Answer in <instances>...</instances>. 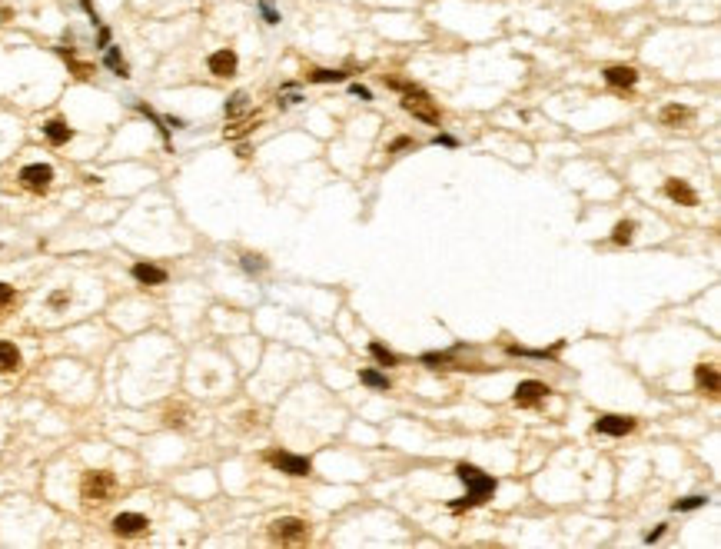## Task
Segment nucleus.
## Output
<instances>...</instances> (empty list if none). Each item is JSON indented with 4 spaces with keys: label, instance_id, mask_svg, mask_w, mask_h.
Instances as JSON below:
<instances>
[{
    "label": "nucleus",
    "instance_id": "obj_1",
    "mask_svg": "<svg viewBox=\"0 0 721 549\" xmlns=\"http://www.w3.org/2000/svg\"><path fill=\"white\" fill-rule=\"evenodd\" d=\"M456 476L466 483V496L456 499V503H449L452 513H462V509H475V506H482L485 499H492L495 486H499L489 472H482L479 466H472V463H459V466H456Z\"/></svg>",
    "mask_w": 721,
    "mask_h": 549
},
{
    "label": "nucleus",
    "instance_id": "obj_2",
    "mask_svg": "<svg viewBox=\"0 0 721 549\" xmlns=\"http://www.w3.org/2000/svg\"><path fill=\"white\" fill-rule=\"evenodd\" d=\"M403 110H405V113H413V117H419L422 123H429V127H439V123H442V113L432 107V100H429L422 90H415V87H405Z\"/></svg>",
    "mask_w": 721,
    "mask_h": 549
},
{
    "label": "nucleus",
    "instance_id": "obj_3",
    "mask_svg": "<svg viewBox=\"0 0 721 549\" xmlns=\"http://www.w3.org/2000/svg\"><path fill=\"white\" fill-rule=\"evenodd\" d=\"M270 536H273L276 543H299V539L309 536V526H306V519L283 516V519H276L273 526H270Z\"/></svg>",
    "mask_w": 721,
    "mask_h": 549
},
{
    "label": "nucleus",
    "instance_id": "obj_4",
    "mask_svg": "<svg viewBox=\"0 0 721 549\" xmlns=\"http://www.w3.org/2000/svg\"><path fill=\"white\" fill-rule=\"evenodd\" d=\"M266 460L273 463L279 472H286V476H309L313 472V463L306 460V456H296V453H266Z\"/></svg>",
    "mask_w": 721,
    "mask_h": 549
},
{
    "label": "nucleus",
    "instance_id": "obj_5",
    "mask_svg": "<svg viewBox=\"0 0 721 549\" xmlns=\"http://www.w3.org/2000/svg\"><path fill=\"white\" fill-rule=\"evenodd\" d=\"M113 493V476L110 472H87L83 476V499L90 503H103Z\"/></svg>",
    "mask_w": 721,
    "mask_h": 549
},
{
    "label": "nucleus",
    "instance_id": "obj_6",
    "mask_svg": "<svg viewBox=\"0 0 721 549\" xmlns=\"http://www.w3.org/2000/svg\"><path fill=\"white\" fill-rule=\"evenodd\" d=\"M635 429L632 417H622V413H605V417L595 419V433H605V436H625Z\"/></svg>",
    "mask_w": 721,
    "mask_h": 549
},
{
    "label": "nucleus",
    "instance_id": "obj_7",
    "mask_svg": "<svg viewBox=\"0 0 721 549\" xmlns=\"http://www.w3.org/2000/svg\"><path fill=\"white\" fill-rule=\"evenodd\" d=\"M50 180H54V166H47V164H30L21 170V183L27 190H47Z\"/></svg>",
    "mask_w": 721,
    "mask_h": 549
},
{
    "label": "nucleus",
    "instance_id": "obj_8",
    "mask_svg": "<svg viewBox=\"0 0 721 549\" xmlns=\"http://www.w3.org/2000/svg\"><path fill=\"white\" fill-rule=\"evenodd\" d=\"M552 393L546 383H538V380H525V383L515 386V403L519 407H536V403H542L546 396Z\"/></svg>",
    "mask_w": 721,
    "mask_h": 549
},
{
    "label": "nucleus",
    "instance_id": "obj_9",
    "mask_svg": "<svg viewBox=\"0 0 721 549\" xmlns=\"http://www.w3.org/2000/svg\"><path fill=\"white\" fill-rule=\"evenodd\" d=\"M236 54L233 50H217V54L209 57V74H217V77H233L236 74Z\"/></svg>",
    "mask_w": 721,
    "mask_h": 549
},
{
    "label": "nucleus",
    "instance_id": "obj_10",
    "mask_svg": "<svg viewBox=\"0 0 721 549\" xmlns=\"http://www.w3.org/2000/svg\"><path fill=\"white\" fill-rule=\"evenodd\" d=\"M665 193L675 200V203H681V207H698V193H695V190H691L685 180H668V183H665Z\"/></svg>",
    "mask_w": 721,
    "mask_h": 549
},
{
    "label": "nucleus",
    "instance_id": "obj_11",
    "mask_svg": "<svg viewBox=\"0 0 721 549\" xmlns=\"http://www.w3.org/2000/svg\"><path fill=\"white\" fill-rule=\"evenodd\" d=\"M146 526H150V523H146V516H140V513H120V516L113 519V529H117L120 536H137V533H143Z\"/></svg>",
    "mask_w": 721,
    "mask_h": 549
},
{
    "label": "nucleus",
    "instance_id": "obj_12",
    "mask_svg": "<svg viewBox=\"0 0 721 549\" xmlns=\"http://www.w3.org/2000/svg\"><path fill=\"white\" fill-rule=\"evenodd\" d=\"M658 120L665 123V127H685V123L691 120V110L681 107V103H668V107H662Z\"/></svg>",
    "mask_w": 721,
    "mask_h": 549
},
{
    "label": "nucleus",
    "instance_id": "obj_13",
    "mask_svg": "<svg viewBox=\"0 0 721 549\" xmlns=\"http://www.w3.org/2000/svg\"><path fill=\"white\" fill-rule=\"evenodd\" d=\"M605 84H608V87H635V84H638V74H635L632 67H608V70H605Z\"/></svg>",
    "mask_w": 721,
    "mask_h": 549
},
{
    "label": "nucleus",
    "instance_id": "obj_14",
    "mask_svg": "<svg viewBox=\"0 0 721 549\" xmlns=\"http://www.w3.org/2000/svg\"><path fill=\"white\" fill-rule=\"evenodd\" d=\"M133 276H137L140 283H146V286L166 283V270H160V266H154V264H137V266H133Z\"/></svg>",
    "mask_w": 721,
    "mask_h": 549
},
{
    "label": "nucleus",
    "instance_id": "obj_15",
    "mask_svg": "<svg viewBox=\"0 0 721 549\" xmlns=\"http://www.w3.org/2000/svg\"><path fill=\"white\" fill-rule=\"evenodd\" d=\"M695 380H698V386L708 396H718V370H715L711 363H701L698 370H695Z\"/></svg>",
    "mask_w": 721,
    "mask_h": 549
},
{
    "label": "nucleus",
    "instance_id": "obj_16",
    "mask_svg": "<svg viewBox=\"0 0 721 549\" xmlns=\"http://www.w3.org/2000/svg\"><path fill=\"white\" fill-rule=\"evenodd\" d=\"M44 133H47V140L57 143V147H60V143H67L70 137H74V130L67 127V120H47V123H44Z\"/></svg>",
    "mask_w": 721,
    "mask_h": 549
},
{
    "label": "nucleus",
    "instance_id": "obj_17",
    "mask_svg": "<svg viewBox=\"0 0 721 549\" xmlns=\"http://www.w3.org/2000/svg\"><path fill=\"white\" fill-rule=\"evenodd\" d=\"M21 366V350L13 343L0 340V370H17Z\"/></svg>",
    "mask_w": 721,
    "mask_h": 549
},
{
    "label": "nucleus",
    "instance_id": "obj_18",
    "mask_svg": "<svg viewBox=\"0 0 721 549\" xmlns=\"http://www.w3.org/2000/svg\"><path fill=\"white\" fill-rule=\"evenodd\" d=\"M359 380H362L366 386H372V390H389V376L379 373V370H362Z\"/></svg>",
    "mask_w": 721,
    "mask_h": 549
},
{
    "label": "nucleus",
    "instance_id": "obj_19",
    "mask_svg": "<svg viewBox=\"0 0 721 549\" xmlns=\"http://www.w3.org/2000/svg\"><path fill=\"white\" fill-rule=\"evenodd\" d=\"M107 67L117 74V77H130V70H127V64H123V57L117 47H107Z\"/></svg>",
    "mask_w": 721,
    "mask_h": 549
},
{
    "label": "nucleus",
    "instance_id": "obj_20",
    "mask_svg": "<svg viewBox=\"0 0 721 549\" xmlns=\"http://www.w3.org/2000/svg\"><path fill=\"white\" fill-rule=\"evenodd\" d=\"M632 237H635V220H622V223H618V227L612 230V240L618 243V247L632 243Z\"/></svg>",
    "mask_w": 721,
    "mask_h": 549
},
{
    "label": "nucleus",
    "instance_id": "obj_21",
    "mask_svg": "<svg viewBox=\"0 0 721 549\" xmlns=\"http://www.w3.org/2000/svg\"><path fill=\"white\" fill-rule=\"evenodd\" d=\"M369 353H372V356H376L379 363H383V366H396V363H399V356H396L393 350H386L383 343H369Z\"/></svg>",
    "mask_w": 721,
    "mask_h": 549
},
{
    "label": "nucleus",
    "instance_id": "obj_22",
    "mask_svg": "<svg viewBox=\"0 0 721 549\" xmlns=\"http://www.w3.org/2000/svg\"><path fill=\"white\" fill-rule=\"evenodd\" d=\"M309 80H313V84H339V80H346V74H342V70H313Z\"/></svg>",
    "mask_w": 721,
    "mask_h": 549
},
{
    "label": "nucleus",
    "instance_id": "obj_23",
    "mask_svg": "<svg viewBox=\"0 0 721 549\" xmlns=\"http://www.w3.org/2000/svg\"><path fill=\"white\" fill-rule=\"evenodd\" d=\"M705 503H708V499L695 493V496H685V499H678L675 509H678V513H685V509H698V506H705Z\"/></svg>",
    "mask_w": 721,
    "mask_h": 549
},
{
    "label": "nucleus",
    "instance_id": "obj_24",
    "mask_svg": "<svg viewBox=\"0 0 721 549\" xmlns=\"http://www.w3.org/2000/svg\"><path fill=\"white\" fill-rule=\"evenodd\" d=\"M240 110H246V94H243V90L230 97V103H226V117H236Z\"/></svg>",
    "mask_w": 721,
    "mask_h": 549
},
{
    "label": "nucleus",
    "instance_id": "obj_25",
    "mask_svg": "<svg viewBox=\"0 0 721 549\" xmlns=\"http://www.w3.org/2000/svg\"><path fill=\"white\" fill-rule=\"evenodd\" d=\"M260 13H263V21H266V23H279V11H276L270 0H263V4H260Z\"/></svg>",
    "mask_w": 721,
    "mask_h": 549
},
{
    "label": "nucleus",
    "instance_id": "obj_26",
    "mask_svg": "<svg viewBox=\"0 0 721 549\" xmlns=\"http://www.w3.org/2000/svg\"><path fill=\"white\" fill-rule=\"evenodd\" d=\"M47 303H50L54 310H60V307H67V303H70V293H67V290H57V293H50V300H47Z\"/></svg>",
    "mask_w": 721,
    "mask_h": 549
},
{
    "label": "nucleus",
    "instance_id": "obj_27",
    "mask_svg": "<svg viewBox=\"0 0 721 549\" xmlns=\"http://www.w3.org/2000/svg\"><path fill=\"white\" fill-rule=\"evenodd\" d=\"M243 266H246V270H263V260L253 256V253H246V256H243Z\"/></svg>",
    "mask_w": 721,
    "mask_h": 549
},
{
    "label": "nucleus",
    "instance_id": "obj_28",
    "mask_svg": "<svg viewBox=\"0 0 721 549\" xmlns=\"http://www.w3.org/2000/svg\"><path fill=\"white\" fill-rule=\"evenodd\" d=\"M11 300H13V290L7 283H0V307H7Z\"/></svg>",
    "mask_w": 721,
    "mask_h": 549
},
{
    "label": "nucleus",
    "instance_id": "obj_29",
    "mask_svg": "<svg viewBox=\"0 0 721 549\" xmlns=\"http://www.w3.org/2000/svg\"><path fill=\"white\" fill-rule=\"evenodd\" d=\"M352 97H359V100H372V94L366 87H359V84H352Z\"/></svg>",
    "mask_w": 721,
    "mask_h": 549
},
{
    "label": "nucleus",
    "instance_id": "obj_30",
    "mask_svg": "<svg viewBox=\"0 0 721 549\" xmlns=\"http://www.w3.org/2000/svg\"><path fill=\"white\" fill-rule=\"evenodd\" d=\"M97 44L103 47V50H107V47H110V30H107V27H100V37H97Z\"/></svg>",
    "mask_w": 721,
    "mask_h": 549
},
{
    "label": "nucleus",
    "instance_id": "obj_31",
    "mask_svg": "<svg viewBox=\"0 0 721 549\" xmlns=\"http://www.w3.org/2000/svg\"><path fill=\"white\" fill-rule=\"evenodd\" d=\"M436 143H442V147H456V137H449V133H439Z\"/></svg>",
    "mask_w": 721,
    "mask_h": 549
},
{
    "label": "nucleus",
    "instance_id": "obj_32",
    "mask_svg": "<svg viewBox=\"0 0 721 549\" xmlns=\"http://www.w3.org/2000/svg\"><path fill=\"white\" fill-rule=\"evenodd\" d=\"M405 147H413V140H409V137H399V140L393 143V150H405Z\"/></svg>",
    "mask_w": 721,
    "mask_h": 549
}]
</instances>
